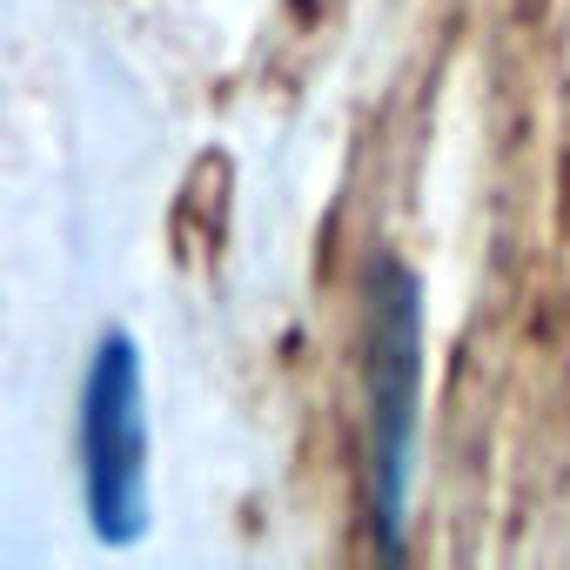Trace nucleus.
Here are the masks:
<instances>
[{
    "label": "nucleus",
    "instance_id": "f03ea898",
    "mask_svg": "<svg viewBox=\"0 0 570 570\" xmlns=\"http://www.w3.org/2000/svg\"><path fill=\"white\" fill-rule=\"evenodd\" d=\"M81 510L101 543H135L148 530V383L141 343L108 330L81 376Z\"/></svg>",
    "mask_w": 570,
    "mask_h": 570
},
{
    "label": "nucleus",
    "instance_id": "f257e3e1",
    "mask_svg": "<svg viewBox=\"0 0 570 570\" xmlns=\"http://www.w3.org/2000/svg\"><path fill=\"white\" fill-rule=\"evenodd\" d=\"M363 390H370V510L383 550H403L416 396H423V289L396 255H376L363 275Z\"/></svg>",
    "mask_w": 570,
    "mask_h": 570
}]
</instances>
